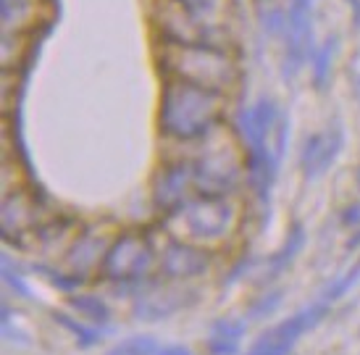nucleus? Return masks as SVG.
I'll use <instances>...</instances> for the list:
<instances>
[{"label": "nucleus", "instance_id": "nucleus-1", "mask_svg": "<svg viewBox=\"0 0 360 355\" xmlns=\"http://www.w3.org/2000/svg\"><path fill=\"white\" fill-rule=\"evenodd\" d=\"M224 92L184 79H166L160 90L158 132L174 142L205 140L221 122Z\"/></svg>", "mask_w": 360, "mask_h": 355}, {"label": "nucleus", "instance_id": "nucleus-2", "mask_svg": "<svg viewBox=\"0 0 360 355\" xmlns=\"http://www.w3.org/2000/svg\"><path fill=\"white\" fill-rule=\"evenodd\" d=\"M158 66L166 74V79H184L219 92H226L240 79V69L231 53L224 51L221 45H208V42H198V45L163 42Z\"/></svg>", "mask_w": 360, "mask_h": 355}, {"label": "nucleus", "instance_id": "nucleus-3", "mask_svg": "<svg viewBox=\"0 0 360 355\" xmlns=\"http://www.w3.org/2000/svg\"><path fill=\"white\" fill-rule=\"evenodd\" d=\"M155 264L153 243L140 232L119 234L103 255L101 276L116 287H134L140 292Z\"/></svg>", "mask_w": 360, "mask_h": 355}, {"label": "nucleus", "instance_id": "nucleus-4", "mask_svg": "<svg viewBox=\"0 0 360 355\" xmlns=\"http://www.w3.org/2000/svg\"><path fill=\"white\" fill-rule=\"evenodd\" d=\"M202 142L200 155L192 161L195 166V187L200 195L226 198L242 182V155L237 153L231 140H210Z\"/></svg>", "mask_w": 360, "mask_h": 355}, {"label": "nucleus", "instance_id": "nucleus-5", "mask_svg": "<svg viewBox=\"0 0 360 355\" xmlns=\"http://www.w3.org/2000/svg\"><path fill=\"white\" fill-rule=\"evenodd\" d=\"M174 219H179L184 232L198 245L221 243L234 229V205L226 198L200 195L184 205Z\"/></svg>", "mask_w": 360, "mask_h": 355}, {"label": "nucleus", "instance_id": "nucleus-6", "mask_svg": "<svg viewBox=\"0 0 360 355\" xmlns=\"http://www.w3.org/2000/svg\"><path fill=\"white\" fill-rule=\"evenodd\" d=\"M329 305L331 303H326V300H319V303L292 314L290 318H284L279 324L263 329L242 355H290L292 347L297 345V340L313 332L329 316Z\"/></svg>", "mask_w": 360, "mask_h": 355}, {"label": "nucleus", "instance_id": "nucleus-7", "mask_svg": "<svg viewBox=\"0 0 360 355\" xmlns=\"http://www.w3.org/2000/svg\"><path fill=\"white\" fill-rule=\"evenodd\" d=\"M192 193H198L195 187V166L192 161H169L163 163L155 176H153L150 198L153 205L166 216L176 213L190 203Z\"/></svg>", "mask_w": 360, "mask_h": 355}, {"label": "nucleus", "instance_id": "nucleus-8", "mask_svg": "<svg viewBox=\"0 0 360 355\" xmlns=\"http://www.w3.org/2000/svg\"><path fill=\"white\" fill-rule=\"evenodd\" d=\"M290 30H287V37H284V63H281V71L287 79H295L297 71L310 63L313 53H316V32H313V16H310L308 6H300V3H292L290 0Z\"/></svg>", "mask_w": 360, "mask_h": 355}, {"label": "nucleus", "instance_id": "nucleus-9", "mask_svg": "<svg viewBox=\"0 0 360 355\" xmlns=\"http://www.w3.org/2000/svg\"><path fill=\"white\" fill-rule=\"evenodd\" d=\"M198 300V292H192L190 287H179V284H153V287H142L137 292L131 316L137 321H163L169 316L179 314L184 308H190Z\"/></svg>", "mask_w": 360, "mask_h": 355}, {"label": "nucleus", "instance_id": "nucleus-10", "mask_svg": "<svg viewBox=\"0 0 360 355\" xmlns=\"http://www.w3.org/2000/svg\"><path fill=\"white\" fill-rule=\"evenodd\" d=\"M342 148H345V129L337 122L329 124L321 132L308 134L300 145V153H297L302 176L305 179H319V176H323L334 166Z\"/></svg>", "mask_w": 360, "mask_h": 355}, {"label": "nucleus", "instance_id": "nucleus-11", "mask_svg": "<svg viewBox=\"0 0 360 355\" xmlns=\"http://www.w3.org/2000/svg\"><path fill=\"white\" fill-rule=\"evenodd\" d=\"M210 253L198 243H184V240H171L163 253H160V276L169 282H187L198 276L208 274Z\"/></svg>", "mask_w": 360, "mask_h": 355}, {"label": "nucleus", "instance_id": "nucleus-12", "mask_svg": "<svg viewBox=\"0 0 360 355\" xmlns=\"http://www.w3.org/2000/svg\"><path fill=\"white\" fill-rule=\"evenodd\" d=\"M105 250H108V245H105V240H103L101 234H95L92 229H84L69 247L66 266H69V271H74V274L87 276L95 266L103 264Z\"/></svg>", "mask_w": 360, "mask_h": 355}, {"label": "nucleus", "instance_id": "nucleus-13", "mask_svg": "<svg viewBox=\"0 0 360 355\" xmlns=\"http://www.w3.org/2000/svg\"><path fill=\"white\" fill-rule=\"evenodd\" d=\"M32 203H34V198L19 193L8 195L3 200V240H11L13 245L21 243L24 232L32 226Z\"/></svg>", "mask_w": 360, "mask_h": 355}, {"label": "nucleus", "instance_id": "nucleus-14", "mask_svg": "<svg viewBox=\"0 0 360 355\" xmlns=\"http://www.w3.org/2000/svg\"><path fill=\"white\" fill-rule=\"evenodd\" d=\"M245 337V321L240 318H216L210 324V335L205 342L208 355H240V342Z\"/></svg>", "mask_w": 360, "mask_h": 355}, {"label": "nucleus", "instance_id": "nucleus-15", "mask_svg": "<svg viewBox=\"0 0 360 355\" xmlns=\"http://www.w3.org/2000/svg\"><path fill=\"white\" fill-rule=\"evenodd\" d=\"M305 240H308V234H305V226L300 221H292L290 232H287V240L281 245L276 253L271 255L269 261L263 264V279H276L281 271H287L290 264L300 255V250L305 247Z\"/></svg>", "mask_w": 360, "mask_h": 355}, {"label": "nucleus", "instance_id": "nucleus-16", "mask_svg": "<svg viewBox=\"0 0 360 355\" xmlns=\"http://www.w3.org/2000/svg\"><path fill=\"white\" fill-rule=\"evenodd\" d=\"M337 53H340V37L337 34H329L313 53V58H310V82H313L316 90H326L329 87Z\"/></svg>", "mask_w": 360, "mask_h": 355}, {"label": "nucleus", "instance_id": "nucleus-17", "mask_svg": "<svg viewBox=\"0 0 360 355\" xmlns=\"http://www.w3.org/2000/svg\"><path fill=\"white\" fill-rule=\"evenodd\" d=\"M258 24L269 40L284 42L290 30V11H284L279 0H258Z\"/></svg>", "mask_w": 360, "mask_h": 355}, {"label": "nucleus", "instance_id": "nucleus-18", "mask_svg": "<svg viewBox=\"0 0 360 355\" xmlns=\"http://www.w3.org/2000/svg\"><path fill=\"white\" fill-rule=\"evenodd\" d=\"M69 308L74 311V314H79L82 318H87L90 324H108L110 321V308L108 303L103 300V297H98V295H71L69 297Z\"/></svg>", "mask_w": 360, "mask_h": 355}, {"label": "nucleus", "instance_id": "nucleus-19", "mask_svg": "<svg viewBox=\"0 0 360 355\" xmlns=\"http://www.w3.org/2000/svg\"><path fill=\"white\" fill-rule=\"evenodd\" d=\"M32 3L34 0H0V21H3V32H19L21 27L30 24Z\"/></svg>", "mask_w": 360, "mask_h": 355}, {"label": "nucleus", "instance_id": "nucleus-20", "mask_svg": "<svg viewBox=\"0 0 360 355\" xmlns=\"http://www.w3.org/2000/svg\"><path fill=\"white\" fill-rule=\"evenodd\" d=\"M53 321H58L69 335L77 337V345L82 350H87L92 345H101L103 329H98V324H82V321H77V318H71L66 314H53Z\"/></svg>", "mask_w": 360, "mask_h": 355}, {"label": "nucleus", "instance_id": "nucleus-21", "mask_svg": "<svg viewBox=\"0 0 360 355\" xmlns=\"http://www.w3.org/2000/svg\"><path fill=\"white\" fill-rule=\"evenodd\" d=\"M358 282H360V258L352 266H347V271H342L337 279H331V282L323 287V292H321V300H326V303H334V300H340V297H345V295L350 292V290Z\"/></svg>", "mask_w": 360, "mask_h": 355}, {"label": "nucleus", "instance_id": "nucleus-22", "mask_svg": "<svg viewBox=\"0 0 360 355\" xmlns=\"http://www.w3.org/2000/svg\"><path fill=\"white\" fill-rule=\"evenodd\" d=\"M158 347L160 342L153 335H134L116 342L105 355H155Z\"/></svg>", "mask_w": 360, "mask_h": 355}, {"label": "nucleus", "instance_id": "nucleus-23", "mask_svg": "<svg viewBox=\"0 0 360 355\" xmlns=\"http://www.w3.org/2000/svg\"><path fill=\"white\" fill-rule=\"evenodd\" d=\"M284 287H271V290H263V295H258L250 303V318L255 321H263L279 311L281 300H284Z\"/></svg>", "mask_w": 360, "mask_h": 355}, {"label": "nucleus", "instance_id": "nucleus-24", "mask_svg": "<svg viewBox=\"0 0 360 355\" xmlns=\"http://www.w3.org/2000/svg\"><path fill=\"white\" fill-rule=\"evenodd\" d=\"M37 271H40L48 282H53L58 290L63 292H74L82 282H84V276L74 274V271H58V269H48V266H37Z\"/></svg>", "mask_w": 360, "mask_h": 355}, {"label": "nucleus", "instance_id": "nucleus-25", "mask_svg": "<svg viewBox=\"0 0 360 355\" xmlns=\"http://www.w3.org/2000/svg\"><path fill=\"white\" fill-rule=\"evenodd\" d=\"M3 282L8 284L19 297H24V300H30L32 297V290L27 287V279L21 276V271L16 269V264L11 261L8 255H3Z\"/></svg>", "mask_w": 360, "mask_h": 355}, {"label": "nucleus", "instance_id": "nucleus-26", "mask_svg": "<svg viewBox=\"0 0 360 355\" xmlns=\"http://www.w3.org/2000/svg\"><path fill=\"white\" fill-rule=\"evenodd\" d=\"M176 3L184 6L187 11H192V13H198V16H205V13L213 11V6H216L219 0H176Z\"/></svg>", "mask_w": 360, "mask_h": 355}, {"label": "nucleus", "instance_id": "nucleus-27", "mask_svg": "<svg viewBox=\"0 0 360 355\" xmlns=\"http://www.w3.org/2000/svg\"><path fill=\"white\" fill-rule=\"evenodd\" d=\"M340 219H342V224H345L347 229H355V226H360V203H350L347 208H342Z\"/></svg>", "mask_w": 360, "mask_h": 355}, {"label": "nucleus", "instance_id": "nucleus-28", "mask_svg": "<svg viewBox=\"0 0 360 355\" xmlns=\"http://www.w3.org/2000/svg\"><path fill=\"white\" fill-rule=\"evenodd\" d=\"M155 355H192L187 345H160Z\"/></svg>", "mask_w": 360, "mask_h": 355}, {"label": "nucleus", "instance_id": "nucleus-29", "mask_svg": "<svg viewBox=\"0 0 360 355\" xmlns=\"http://www.w3.org/2000/svg\"><path fill=\"white\" fill-rule=\"evenodd\" d=\"M345 3H350V8H352V27L360 32V0H345Z\"/></svg>", "mask_w": 360, "mask_h": 355}, {"label": "nucleus", "instance_id": "nucleus-30", "mask_svg": "<svg viewBox=\"0 0 360 355\" xmlns=\"http://www.w3.org/2000/svg\"><path fill=\"white\" fill-rule=\"evenodd\" d=\"M355 190H358V195H360V166L355 169Z\"/></svg>", "mask_w": 360, "mask_h": 355}, {"label": "nucleus", "instance_id": "nucleus-31", "mask_svg": "<svg viewBox=\"0 0 360 355\" xmlns=\"http://www.w3.org/2000/svg\"><path fill=\"white\" fill-rule=\"evenodd\" d=\"M292 3H300V6H308V8H313V0H292Z\"/></svg>", "mask_w": 360, "mask_h": 355}, {"label": "nucleus", "instance_id": "nucleus-32", "mask_svg": "<svg viewBox=\"0 0 360 355\" xmlns=\"http://www.w3.org/2000/svg\"><path fill=\"white\" fill-rule=\"evenodd\" d=\"M355 95H358V98H360V74H358V77H355Z\"/></svg>", "mask_w": 360, "mask_h": 355}]
</instances>
